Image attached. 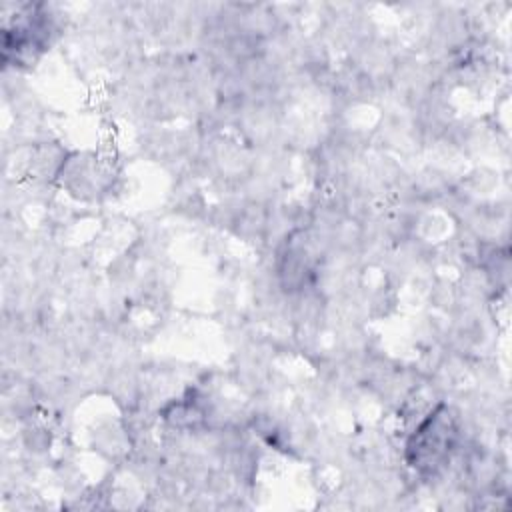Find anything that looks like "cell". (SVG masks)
<instances>
[{
    "mask_svg": "<svg viewBox=\"0 0 512 512\" xmlns=\"http://www.w3.org/2000/svg\"><path fill=\"white\" fill-rule=\"evenodd\" d=\"M454 426L448 418V412L442 408L416 430L412 436V442L408 446L410 452H414V464L412 466H436L450 450L452 438H454Z\"/></svg>",
    "mask_w": 512,
    "mask_h": 512,
    "instance_id": "1",
    "label": "cell"
}]
</instances>
